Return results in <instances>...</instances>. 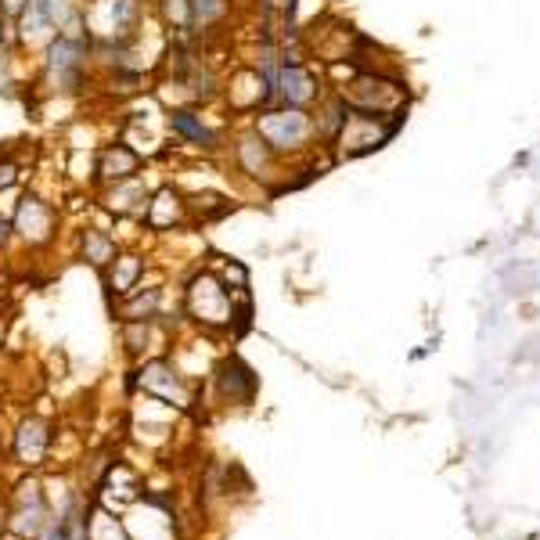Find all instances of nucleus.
<instances>
[{"mask_svg": "<svg viewBox=\"0 0 540 540\" xmlns=\"http://www.w3.org/2000/svg\"><path fill=\"white\" fill-rule=\"evenodd\" d=\"M90 37H73V33H58L47 40L44 51V83L54 94H76L87 83L90 69Z\"/></svg>", "mask_w": 540, "mask_h": 540, "instance_id": "f257e3e1", "label": "nucleus"}, {"mask_svg": "<svg viewBox=\"0 0 540 540\" xmlns=\"http://www.w3.org/2000/svg\"><path fill=\"white\" fill-rule=\"evenodd\" d=\"M184 313L191 317L195 325L209 328V332H220V328H231L234 325V299H231V289L220 277L199 270L184 289Z\"/></svg>", "mask_w": 540, "mask_h": 540, "instance_id": "f03ea898", "label": "nucleus"}, {"mask_svg": "<svg viewBox=\"0 0 540 540\" xmlns=\"http://www.w3.org/2000/svg\"><path fill=\"white\" fill-rule=\"evenodd\" d=\"M170 130H173V137H180L184 144H191V148H202V151H216L220 148V134L209 130L195 108H173L170 112Z\"/></svg>", "mask_w": 540, "mask_h": 540, "instance_id": "9b49d317", "label": "nucleus"}, {"mask_svg": "<svg viewBox=\"0 0 540 540\" xmlns=\"http://www.w3.org/2000/svg\"><path fill=\"white\" fill-rule=\"evenodd\" d=\"M11 241H15V224H11L8 216H0V252H8Z\"/></svg>", "mask_w": 540, "mask_h": 540, "instance_id": "6ab92c4d", "label": "nucleus"}, {"mask_svg": "<svg viewBox=\"0 0 540 540\" xmlns=\"http://www.w3.org/2000/svg\"><path fill=\"white\" fill-rule=\"evenodd\" d=\"M18 180V163L8 155H0V191H8V187H15Z\"/></svg>", "mask_w": 540, "mask_h": 540, "instance_id": "a211bd4d", "label": "nucleus"}, {"mask_svg": "<svg viewBox=\"0 0 540 540\" xmlns=\"http://www.w3.org/2000/svg\"><path fill=\"white\" fill-rule=\"evenodd\" d=\"M234 155H238L241 173H249V177H270V170H274V163H277V151H274L256 130H249V134L238 137Z\"/></svg>", "mask_w": 540, "mask_h": 540, "instance_id": "f8f14e48", "label": "nucleus"}, {"mask_svg": "<svg viewBox=\"0 0 540 540\" xmlns=\"http://www.w3.org/2000/svg\"><path fill=\"white\" fill-rule=\"evenodd\" d=\"M51 515L54 512H51V501H47L44 486L37 479H29L15 494V504H11V512H8V533H15L18 540H37Z\"/></svg>", "mask_w": 540, "mask_h": 540, "instance_id": "423d86ee", "label": "nucleus"}, {"mask_svg": "<svg viewBox=\"0 0 540 540\" xmlns=\"http://www.w3.org/2000/svg\"><path fill=\"white\" fill-rule=\"evenodd\" d=\"M184 209H187V202L173 191V187H158L155 195H148L144 224L151 231H173V227L184 224Z\"/></svg>", "mask_w": 540, "mask_h": 540, "instance_id": "9d476101", "label": "nucleus"}, {"mask_svg": "<svg viewBox=\"0 0 540 540\" xmlns=\"http://www.w3.org/2000/svg\"><path fill=\"white\" fill-rule=\"evenodd\" d=\"M134 382L144 389V396L158 400V403H170V407H191V386L184 382V375L173 368V360L166 357H155V360H144L134 375Z\"/></svg>", "mask_w": 540, "mask_h": 540, "instance_id": "39448f33", "label": "nucleus"}, {"mask_svg": "<svg viewBox=\"0 0 540 540\" xmlns=\"http://www.w3.org/2000/svg\"><path fill=\"white\" fill-rule=\"evenodd\" d=\"M213 382H216V393L224 396L227 403H238V407H249L252 396H256V375L252 368L241 360V357H224L213 371Z\"/></svg>", "mask_w": 540, "mask_h": 540, "instance_id": "0eeeda50", "label": "nucleus"}, {"mask_svg": "<svg viewBox=\"0 0 540 540\" xmlns=\"http://www.w3.org/2000/svg\"><path fill=\"white\" fill-rule=\"evenodd\" d=\"M141 277H144V256H137V252L115 256V260L105 267V284H108V292H115V296L134 292L137 284H141Z\"/></svg>", "mask_w": 540, "mask_h": 540, "instance_id": "2eb2a0df", "label": "nucleus"}, {"mask_svg": "<svg viewBox=\"0 0 540 540\" xmlns=\"http://www.w3.org/2000/svg\"><path fill=\"white\" fill-rule=\"evenodd\" d=\"M15 458L25 465V468H37V465H44V458H47V451H51V429L40 422V418H25L22 425H18V432H15Z\"/></svg>", "mask_w": 540, "mask_h": 540, "instance_id": "1a4fd4ad", "label": "nucleus"}, {"mask_svg": "<svg viewBox=\"0 0 540 540\" xmlns=\"http://www.w3.org/2000/svg\"><path fill=\"white\" fill-rule=\"evenodd\" d=\"M187 11H191V33L202 37L231 15V0H187Z\"/></svg>", "mask_w": 540, "mask_h": 540, "instance_id": "f3484780", "label": "nucleus"}, {"mask_svg": "<svg viewBox=\"0 0 540 540\" xmlns=\"http://www.w3.org/2000/svg\"><path fill=\"white\" fill-rule=\"evenodd\" d=\"M144 206H148V187L141 184V177H130V180H119V184L105 187V209L115 213V216H134V213L144 216Z\"/></svg>", "mask_w": 540, "mask_h": 540, "instance_id": "ddd939ff", "label": "nucleus"}, {"mask_svg": "<svg viewBox=\"0 0 540 540\" xmlns=\"http://www.w3.org/2000/svg\"><path fill=\"white\" fill-rule=\"evenodd\" d=\"M256 134L277 151V155H289L296 148L306 144V137L313 134V123L303 108H289V105H281V108H267L260 112L256 119Z\"/></svg>", "mask_w": 540, "mask_h": 540, "instance_id": "7ed1b4c3", "label": "nucleus"}, {"mask_svg": "<svg viewBox=\"0 0 540 540\" xmlns=\"http://www.w3.org/2000/svg\"><path fill=\"white\" fill-rule=\"evenodd\" d=\"M15 238H22L29 249H47L58 238V209L51 202H44L40 195L25 191L15 206Z\"/></svg>", "mask_w": 540, "mask_h": 540, "instance_id": "20e7f679", "label": "nucleus"}, {"mask_svg": "<svg viewBox=\"0 0 540 540\" xmlns=\"http://www.w3.org/2000/svg\"><path fill=\"white\" fill-rule=\"evenodd\" d=\"M141 166H144V158L141 151H134L130 144H105L98 151V158H94V180L98 184H119V180H130V177H141Z\"/></svg>", "mask_w": 540, "mask_h": 540, "instance_id": "6e6552de", "label": "nucleus"}, {"mask_svg": "<svg viewBox=\"0 0 540 540\" xmlns=\"http://www.w3.org/2000/svg\"><path fill=\"white\" fill-rule=\"evenodd\" d=\"M163 289H144V284H137L134 292H126L123 296V303H119V321H155L158 317V310H163Z\"/></svg>", "mask_w": 540, "mask_h": 540, "instance_id": "4468645a", "label": "nucleus"}, {"mask_svg": "<svg viewBox=\"0 0 540 540\" xmlns=\"http://www.w3.org/2000/svg\"><path fill=\"white\" fill-rule=\"evenodd\" d=\"M115 256H119L115 238H112L105 227H83V231H80V260H83V263L105 270Z\"/></svg>", "mask_w": 540, "mask_h": 540, "instance_id": "dca6fc26", "label": "nucleus"}]
</instances>
